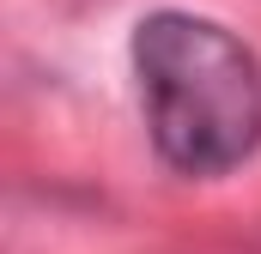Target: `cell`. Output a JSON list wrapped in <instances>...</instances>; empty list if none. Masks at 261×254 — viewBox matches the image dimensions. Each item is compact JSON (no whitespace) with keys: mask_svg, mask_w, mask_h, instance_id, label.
<instances>
[{"mask_svg":"<svg viewBox=\"0 0 261 254\" xmlns=\"http://www.w3.org/2000/svg\"><path fill=\"white\" fill-rule=\"evenodd\" d=\"M134 79L158 157L182 176H225L261 145V67L213 18L152 12L134 30Z\"/></svg>","mask_w":261,"mask_h":254,"instance_id":"cell-1","label":"cell"}]
</instances>
